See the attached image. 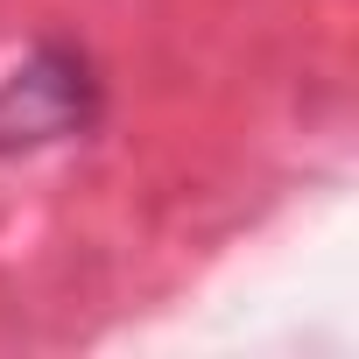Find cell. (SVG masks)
Masks as SVG:
<instances>
[{
	"label": "cell",
	"mask_w": 359,
	"mask_h": 359,
	"mask_svg": "<svg viewBox=\"0 0 359 359\" xmlns=\"http://www.w3.org/2000/svg\"><path fill=\"white\" fill-rule=\"evenodd\" d=\"M92 113H99L92 64H85L78 50L50 43V50H36L8 85H0V155H22V148L85 134Z\"/></svg>",
	"instance_id": "obj_1"
}]
</instances>
